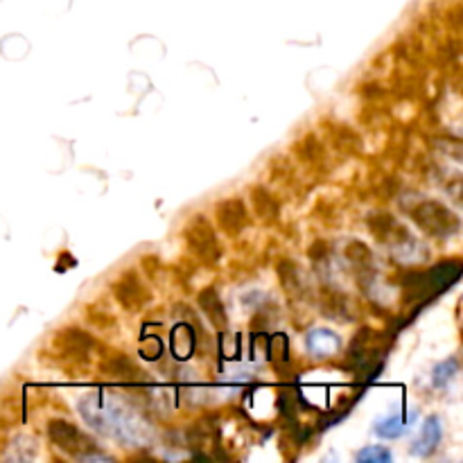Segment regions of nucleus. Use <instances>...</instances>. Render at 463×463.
<instances>
[{"label": "nucleus", "mask_w": 463, "mask_h": 463, "mask_svg": "<svg viewBox=\"0 0 463 463\" xmlns=\"http://www.w3.org/2000/svg\"><path fill=\"white\" fill-rule=\"evenodd\" d=\"M251 202H253V208H256V213L262 217V220L271 222V220H276V217H279V202H276V199L271 197L267 190L253 188L251 190Z\"/></svg>", "instance_id": "9b49d317"}, {"label": "nucleus", "mask_w": 463, "mask_h": 463, "mask_svg": "<svg viewBox=\"0 0 463 463\" xmlns=\"http://www.w3.org/2000/svg\"><path fill=\"white\" fill-rule=\"evenodd\" d=\"M48 434L52 439L54 446L59 450H63L66 455L75 457L80 461H111V457L104 455V452H95L93 439L86 437L80 428H75L72 423L66 420H52L48 425Z\"/></svg>", "instance_id": "f03ea898"}, {"label": "nucleus", "mask_w": 463, "mask_h": 463, "mask_svg": "<svg viewBox=\"0 0 463 463\" xmlns=\"http://www.w3.org/2000/svg\"><path fill=\"white\" fill-rule=\"evenodd\" d=\"M199 306L202 310L206 312L208 319L213 321L215 328H224L226 326V310H224V303L220 301L217 292L213 288H206L202 294H199Z\"/></svg>", "instance_id": "9d476101"}, {"label": "nucleus", "mask_w": 463, "mask_h": 463, "mask_svg": "<svg viewBox=\"0 0 463 463\" xmlns=\"http://www.w3.org/2000/svg\"><path fill=\"white\" fill-rule=\"evenodd\" d=\"M411 217L420 229L428 231L430 235H437V238H446L459 229V220H457L455 213H450L443 203L432 202V199L416 203L411 208Z\"/></svg>", "instance_id": "20e7f679"}, {"label": "nucleus", "mask_w": 463, "mask_h": 463, "mask_svg": "<svg viewBox=\"0 0 463 463\" xmlns=\"http://www.w3.org/2000/svg\"><path fill=\"white\" fill-rule=\"evenodd\" d=\"M102 373L113 380H120V383H140V380H145L143 371H140L138 366L125 355L109 357V360L102 364Z\"/></svg>", "instance_id": "0eeeda50"}, {"label": "nucleus", "mask_w": 463, "mask_h": 463, "mask_svg": "<svg viewBox=\"0 0 463 463\" xmlns=\"http://www.w3.org/2000/svg\"><path fill=\"white\" fill-rule=\"evenodd\" d=\"M407 430H410L407 428V420L402 419L401 414L387 416V419H383L375 423V434L383 439H398V437H402Z\"/></svg>", "instance_id": "ddd939ff"}, {"label": "nucleus", "mask_w": 463, "mask_h": 463, "mask_svg": "<svg viewBox=\"0 0 463 463\" xmlns=\"http://www.w3.org/2000/svg\"><path fill=\"white\" fill-rule=\"evenodd\" d=\"M185 244H188L190 253H193L197 260H202L203 265H215L217 258H220V242H217V235L213 231L211 222L203 215L193 217L185 226Z\"/></svg>", "instance_id": "7ed1b4c3"}, {"label": "nucleus", "mask_w": 463, "mask_h": 463, "mask_svg": "<svg viewBox=\"0 0 463 463\" xmlns=\"http://www.w3.org/2000/svg\"><path fill=\"white\" fill-rule=\"evenodd\" d=\"M355 461L360 463H389L393 461V455L389 448L384 446H369L355 455Z\"/></svg>", "instance_id": "2eb2a0df"}, {"label": "nucleus", "mask_w": 463, "mask_h": 463, "mask_svg": "<svg viewBox=\"0 0 463 463\" xmlns=\"http://www.w3.org/2000/svg\"><path fill=\"white\" fill-rule=\"evenodd\" d=\"M113 292H116L118 303H120L125 310L138 312L147 306L149 301V289L145 288V283L140 280L138 271L129 269L118 279V283L113 285Z\"/></svg>", "instance_id": "39448f33"}, {"label": "nucleus", "mask_w": 463, "mask_h": 463, "mask_svg": "<svg viewBox=\"0 0 463 463\" xmlns=\"http://www.w3.org/2000/svg\"><path fill=\"white\" fill-rule=\"evenodd\" d=\"M193 348H194V339H193V330H190V326L185 324L176 326L175 333H172V351L176 353V357L185 360V357H190Z\"/></svg>", "instance_id": "f8f14e48"}, {"label": "nucleus", "mask_w": 463, "mask_h": 463, "mask_svg": "<svg viewBox=\"0 0 463 463\" xmlns=\"http://www.w3.org/2000/svg\"><path fill=\"white\" fill-rule=\"evenodd\" d=\"M215 215H217V224H220V229L224 231L226 235H231V238L242 233L244 226H247L249 222L247 206H244L242 199H224L222 203H217Z\"/></svg>", "instance_id": "423d86ee"}, {"label": "nucleus", "mask_w": 463, "mask_h": 463, "mask_svg": "<svg viewBox=\"0 0 463 463\" xmlns=\"http://www.w3.org/2000/svg\"><path fill=\"white\" fill-rule=\"evenodd\" d=\"M81 419L95 428L98 432L107 434V437L120 439L125 443H134V446H143L152 439L149 425L140 419L131 407H125L122 402L113 401V398H104L99 393H90L80 402Z\"/></svg>", "instance_id": "f257e3e1"}, {"label": "nucleus", "mask_w": 463, "mask_h": 463, "mask_svg": "<svg viewBox=\"0 0 463 463\" xmlns=\"http://www.w3.org/2000/svg\"><path fill=\"white\" fill-rule=\"evenodd\" d=\"M306 346L315 357H330L339 351V335L328 328H315L307 333Z\"/></svg>", "instance_id": "1a4fd4ad"}, {"label": "nucleus", "mask_w": 463, "mask_h": 463, "mask_svg": "<svg viewBox=\"0 0 463 463\" xmlns=\"http://www.w3.org/2000/svg\"><path fill=\"white\" fill-rule=\"evenodd\" d=\"M457 373H459V362H457V357H450V360L441 362V364L432 371V384L437 389L448 387V383H450Z\"/></svg>", "instance_id": "4468645a"}, {"label": "nucleus", "mask_w": 463, "mask_h": 463, "mask_svg": "<svg viewBox=\"0 0 463 463\" xmlns=\"http://www.w3.org/2000/svg\"><path fill=\"white\" fill-rule=\"evenodd\" d=\"M443 439V423L439 416H430L423 425V432H420V439L414 443L411 452L420 457H430L439 448Z\"/></svg>", "instance_id": "6e6552de"}]
</instances>
